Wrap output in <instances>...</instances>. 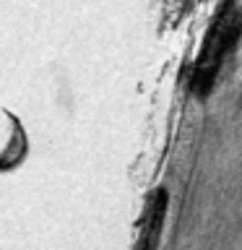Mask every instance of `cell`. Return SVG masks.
I'll return each mask as SVG.
<instances>
[{
    "label": "cell",
    "mask_w": 242,
    "mask_h": 250,
    "mask_svg": "<svg viewBox=\"0 0 242 250\" xmlns=\"http://www.w3.org/2000/svg\"><path fill=\"white\" fill-rule=\"evenodd\" d=\"M240 31H242V16L237 11H232V8L224 11L222 19H216V23L211 26V31L206 34V42H203L195 73H193V91L198 97H206L208 89L214 86V78L219 73V68H222L226 52L237 42Z\"/></svg>",
    "instance_id": "cell-1"
},
{
    "label": "cell",
    "mask_w": 242,
    "mask_h": 250,
    "mask_svg": "<svg viewBox=\"0 0 242 250\" xmlns=\"http://www.w3.org/2000/svg\"><path fill=\"white\" fill-rule=\"evenodd\" d=\"M3 117L8 120V136H5L3 148H0V172H11L16 167H21V162L26 159L29 138H26V130H23L21 120L13 112L3 109Z\"/></svg>",
    "instance_id": "cell-2"
}]
</instances>
